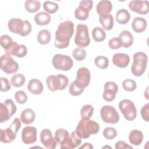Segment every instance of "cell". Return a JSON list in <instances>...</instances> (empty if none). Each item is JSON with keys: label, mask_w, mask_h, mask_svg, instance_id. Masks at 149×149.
<instances>
[{"label": "cell", "mask_w": 149, "mask_h": 149, "mask_svg": "<svg viewBox=\"0 0 149 149\" xmlns=\"http://www.w3.org/2000/svg\"><path fill=\"white\" fill-rule=\"evenodd\" d=\"M73 33L74 24L72 21L66 20L59 23L55 31V46L59 49L67 48Z\"/></svg>", "instance_id": "6da1fadb"}, {"label": "cell", "mask_w": 149, "mask_h": 149, "mask_svg": "<svg viewBox=\"0 0 149 149\" xmlns=\"http://www.w3.org/2000/svg\"><path fill=\"white\" fill-rule=\"evenodd\" d=\"M100 130V125L93 120L81 119L78 123L75 132L81 139H88L91 134H97Z\"/></svg>", "instance_id": "7a4b0ae2"}, {"label": "cell", "mask_w": 149, "mask_h": 149, "mask_svg": "<svg viewBox=\"0 0 149 149\" xmlns=\"http://www.w3.org/2000/svg\"><path fill=\"white\" fill-rule=\"evenodd\" d=\"M133 62L131 66V72L134 76L140 77L146 71L148 62L147 55L143 52H137L133 55Z\"/></svg>", "instance_id": "3957f363"}, {"label": "cell", "mask_w": 149, "mask_h": 149, "mask_svg": "<svg viewBox=\"0 0 149 149\" xmlns=\"http://www.w3.org/2000/svg\"><path fill=\"white\" fill-rule=\"evenodd\" d=\"M21 126V120L18 118H16L7 129H0V141L3 143H11L15 139L17 133Z\"/></svg>", "instance_id": "277c9868"}, {"label": "cell", "mask_w": 149, "mask_h": 149, "mask_svg": "<svg viewBox=\"0 0 149 149\" xmlns=\"http://www.w3.org/2000/svg\"><path fill=\"white\" fill-rule=\"evenodd\" d=\"M46 83L49 91L63 90L69 84V79L66 76L58 74L56 76L50 75L46 79Z\"/></svg>", "instance_id": "5b68a950"}, {"label": "cell", "mask_w": 149, "mask_h": 149, "mask_svg": "<svg viewBox=\"0 0 149 149\" xmlns=\"http://www.w3.org/2000/svg\"><path fill=\"white\" fill-rule=\"evenodd\" d=\"M74 43L79 47H86L90 43V38L88 26L84 24H79L76 27V33L74 37Z\"/></svg>", "instance_id": "8992f818"}, {"label": "cell", "mask_w": 149, "mask_h": 149, "mask_svg": "<svg viewBox=\"0 0 149 149\" xmlns=\"http://www.w3.org/2000/svg\"><path fill=\"white\" fill-rule=\"evenodd\" d=\"M52 63L57 70L68 71L73 67V61L68 55L57 54L52 57Z\"/></svg>", "instance_id": "52a82bcc"}, {"label": "cell", "mask_w": 149, "mask_h": 149, "mask_svg": "<svg viewBox=\"0 0 149 149\" xmlns=\"http://www.w3.org/2000/svg\"><path fill=\"white\" fill-rule=\"evenodd\" d=\"M119 108L126 120L132 121L136 118L137 109L132 101L127 99L122 100L119 103Z\"/></svg>", "instance_id": "ba28073f"}, {"label": "cell", "mask_w": 149, "mask_h": 149, "mask_svg": "<svg viewBox=\"0 0 149 149\" xmlns=\"http://www.w3.org/2000/svg\"><path fill=\"white\" fill-rule=\"evenodd\" d=\"M15 104L11 99H6L0 104V122L3 123L8 120L16 112Z\"/></svg>", "instance_id": "9c48e42d"}, {"label": "cell", "mask_w": 149, "mask_h": 149, "mask_svg": "<svg viewBox=\"0 0 149 149\" xmlns=\"http://www.w3.org/2000/svg\"><path fill=\"white\" fill-rule=\"evenodd\" d=\"M101 119L105 123L115 124L119 120V115L116 109L111 105H104L100 110Z\"/></svg>", "instance_id": "30bf717a"}, {"label": "cell", "mask_w": 149, "mask_h": 149, "mask_svg": "<svg viewBox=\"0 0 149 149\" xmlns=\"http://www.w3.org/2000/svg\"><path fill=\"white\" fill-rule=\"evenodd\" d=\"M0 68L5 73L12 74L18 70L19 66L10 55L5 54L2 55L0 58Z\"/></svg>", "instance_id": "8fae6325"}, {"label": "cell", "mask_w": 149, "mask_h": 149, "mask_svg": "<svg viewBox=\"0 0 149 149\" xmlns=\"http://www.w3.org/2000/svg\"><path fill=\"white\" fill-rule=\"evenodd\" d=\"M93 5V1L83 0L79 2V6L74 10V16L77 20L84 21L89 16V12Z\"/></svg>", "instance_id": "7c38bea8"}, {"label": "cell", "mask_w": 149, "mask_h": 149, "mask_svg": "<svg viewBox=\"0 0 149 149\" xmlns=\"http://www.w3.org/2000/svg\"><path fill=\"white\" fill-rule=\"evenodd\" d=\"M91 79L90 70L85 67H82L77 70L76 80L74 81L76 85L81 88H85L88 86Z\"/></svg>", "instance_id": "4fadbf2b"}, {"label": "cell", "mask_w": 149, "mask_h": 149, "mask_svg": "<svg viewBox=\"0 0 149 149\" xmlns=\"http://www.w3.org/2000/svg\"><path fill=\"white\" fill-rule=\"evenodd\" d=\"M104 91L102 93L104 100L107 102H111L115 98L118 91V85L113 81H109L104 84Z\"/></svg>", "instance_id": "5bb4252c"}, {"label": "cell", "mask_w": 149, "mask_h": 149, "mask_svg": "<svg viewBox=\"0 0 149 149\" xmlns=\"http://www.w3.org/2000/svg\"><path fill=\"white\" fill-rule=\"evenodd\" d=\"M40 141L43 146L48 149H54L56 147L57 141L52 136L51 131L48 129H44L40 133Z\"/></svg>", "instance_id": "9a60e30c"}, {"label": "cell", "mask_w": 149, "mask_h": 149, "mask_svg": "<svg viewBox=\"0 0 149 149\" xmlns=\"http://www.w3.org/2000/svg\"><path fill=\"white\" fill-rule=\"evenodd\" d=\"M129 9L140 15H147L149 12V2L148 1H131L129 3Z\"/></svg>", "instance_id": "2e32d148"}, {"label": "cell", "mask_w": 149, "mask_h": 149, "mask_svg": "<svg viewBox=\"0 0 149 149\" xmlns=\"http://www.w3.org/2000/svg\"><path fill=\"white\" fill-rule=\"evenodd\" d=\"M37 130L35 127L26 126L22 132V140L26 144L34 143L37 140Z\"/></svg>", "instance_id": "e0dca14e"}, {"label": "cell", "mask_w": 149, "mask_h": 149, "mask_svg": "<svg viewBox=\"0 0 149 149\" xmlns=\"http://www.w3.org/2000/svg\"><path fill=\"white\" fill-rule=\"evenodd\" d=\"M81 138L77 134L75 131H73L72 132L70 135L69 136L68 138L64 142V143L60 145V146L62 149H72L78 147L80 144H81Z\"/></svg>", "instance_id": "ac0fdd59"}, {"label": "cell", "mask_w": 149, "mask_h": 149, "mask_svg": "<svg viewBox=\"0 0 149 149\" xmlns=\"http://www.w3.org/2000/svg\"><path fill=\"white\" fill-rule=\"evenodd\" d=\"M24 26V21L19 18L10 19L8 23V27L12 33L19 34H22Z\"/></svg>", "instance_id": "d6986e66"}, {"label": "cell", "mask_w": 149, "mask_h": 149, "mask_svg": "<svg viewBox=\"0 0 149 149\" xmlns=\"http://www.w3.org/2000/svg\"><path fill=\"white\" fill-rule=\"evenodd\" d=\"M112 62L116 66L120 68H125L129 64L130 57L126 54L117 53L113 55L112 57Z\"/></svg>", "instance_id": "ffe728a7"}, {"label": "cell", "mask_w": 149, "mask_h": 149, "mask_svg": "<svg viewBox=\"0 0 149 149\" xmlns=\"http://www.w3.org/2000/svg\"><path fill=\"white\" fill-rule=\"evenodd\" d=\"M112 10V4L108 0L100 1L97 5L96 10L100 16L109 15Z\"/></svg>", "instance_id": "44dd1931"}, {"label": "cell", "mask_w": 149, "mask_h": 149, "mask_svg": "<svg viewBox=\"0 0 149 149\" xmlns=\"http://www.w3.org/2000/svg\"><path fill=\"white\" fill-rule=\"evenodd\" d=\"M27 90L33 94L39 95L44 90V86L40 80L37 79H31L27 86Z\"/></svg>", "instance_id": "7402d4cb"}, {"label": "cell", "mask_w": 149, "mask_h": 149, "mask_svg": "<svg viewBox=\"0 0 149 149\" xmlns=\"http://www.w3.org/2000/svg\"><path fill=\"white\" fill-rule=\"evenodd\" d=\"M147 26V23L146 20L141 17H134L132 23V28L133 30L137 33H140L145 31Z\"/></svg>", "instance_id": "603a6c76"}, {"label": "cell", "mask_w": 149, "mask_h": 149, "mask_svg": "<svg viewBox=\"0 0 149 149\" xmlns=\"http://www.w3.org/2000/svg\"><path fill=\"white\" fill-rule=\"evenodd\" d=\"M144 138L143 133L137 129L132 130L130 132L129 134V142L136 146H138L141 144Z\"/></svg>", "instance_id": "cb8c5ba5"}, {"label": "cell", "mask_w": 149, "mask_h": 149, "mask_svg": "<svg viewBox=\"0 0 149 149\" xmlns=\"http://www.w3.org/2000/svg\"><path fill=\"white\" fill-rule=\"evenodd\" d=\"M118 37L120 40L123 48H129L133 43V36L128 30H123Z\"/></svg>", "instance_id": "d4e9b609"}, {"label": "cell", "mask_w": 149, "mask_h": 149, "mask_svg": "<svg viewBox=\"0 0 149 149\" xmlns=\"http://www.w3.org/2000/svg\"><path fill=\"white\" fill-rule=\"evenodd\" d=\"M36 118V113L33 110L30 108H26L23 110L20 114L21 121L26 125L32 123Z\"/></svg>", "instance_id": "484cf974"}, {"label": "cell", "mask_w": 149, "mask_h": 149, "mask_svg": "<svg viewBox=\"0 0 149 149\" xmlns=\"http://www.w3.org/2000/svg\"><path fill=\"white\" fill-rule=\"evenodd\" d=\"M130 17V14L127 10L125 9H121L116 12L115 19L116 22L119 24H126L129 22Z\"/></svg>", "instance_id": "4316f807"}, {"label": "cell", "mask_w": 149, "mask_h": 149, "mask_svg": "<svg viewBox=\"0 0 149 149\" xmlns=\"http://www.w3.org/2000/svg\"><path fill=\"white\" fill-rule=\"evenodd\" d=\"M34 21L39 26L48 25L51 21V16L47 12H40L35 15Z\"/></svg>", "instance_id": "83f0119b"}, {"label": "cell", "mask_w": 149, "mask_h": 149, "mask_svg": "<svg viewBox=\"0 0 149 149\" xmlns=\"http://www.w3.org/2000/svg\"><path fill=\"white\" fill-rule=\"evenodd\" d=\"M99 22L104 29L106 30H111L113 27V17L111 14L104 16H100Z\"/></svg>", "instance_id": "f1b7e54d"}, {"label": "cell", "mask_w": 149, "mask_h": 149, "mask_svg": "<svg viewBox=\"0 0 149 149\" xmlns=\"http://www.w3.org/2000/svg\"><path fill=\"white\" fill-rule=\"evenodd\" d=\"M24 7L26 11L33 13L39 10L41 7V3L38 1L27 0L25 2Z\"/></svg>", "instance_id": "f546056e"}, {"label": "cell", "mask_w": 149, "mask_h": 149, "mask_svg": "<svg viewBox=\"0 0 149 149\" xmlns=\"http://www.w3.org/2000/svg\"><path fill=\"white\" fill-rule=\"evenodd\" d=\"M37 41L41 45H46L50 42L51 33L47 29H43L39 31L37 36Z\"/></svg>", "instance_id": "4dcf8cb0"}, {"label": "cell", "mask_w": 149, "mask_h": 149, "mask_svg": "<svg viewBox=\"0 0 149 149\" xmlns=\"http://www.w3.org/2000/svg\"><path fill=\"white\" fill-rule=\"evenodd\" d=\"M69 136V132L66 129L60 128L58 129L55 132V139L57 143L60 144V145L64 143V142L67 140Z\"/></svg>", "instance_id": "1f68e13d"}, {"label": "cell", "mask_w": 149, "mask_h": 149, "mask_svg": "<svg viewBox=\"0 0 149 149\" xmlns=\"http://www.w3.org/2000/svg\"><path fill=\"white\" fill-rule=\"evenodd\" d=\"M92 36L95 41L101 42L105 39L106 33L102 28L95 27L92 30Z\"/></svg>", "instance_id": "d6a6232c"}, {"label": "cell", "mask_w": 149, "mask_h": 149, "mask_svg": "<svg viewBox=\"0 0 149 149\" xmlns=\"http://www.w3.org/2000/svg\"><path fill=\"white\" fill-rule=\"evenodd\" d=\"M26 81L25 76L22 73L15 74L11 78V84L15 87H20L24 85Z\"/></svg>", "instance_id": "836d02e7"}, {"label": "cell", "mask_w": 149, "mask_h": 149, "mask_svg": "<svg viewBox=\"0 0 149 149\" xmlns=\"http://www.w3.org/2000/svg\"><path fill=\"white\" fill-rule=\"evenodd\" d=\"M94 108L90 104H86L82 107L80 110V115L81 119H90L94 113Z\"/></svg>", "instance_id": "e575fe53"}, {"label": "cell", "mask_w": 149, "mask_h": 149, "mask_svg": "<svg viewBox=\"0 0 149 149\" xmlns=\"http://www.w3.org/2000/svg\"><path fill=\"white\" fill-rule=\"evenodd\" d=\"M95 66L101 69H105L108 67L109 59L104 56H98L94 59Z\"/></svg>", "instance_id": "d590c367"}, {"label": "cell", "mask_w": 149, "mask_h": 149, "mask_svg": "<svg viewBox=\"0 0 149 149\" xmlns=\"http://www.w3.org/2000/svg\"><path fill=\"white\" fill-rule=\"evenodd\" d=\"M87 54L86 50L81 47L74 48L72 52V56L77 61H81L86 57Z\"/></svg>", "instance_id": "8d00e7d4"}, {"label": "cell", "mask_w": 149, "mask_h": 149, "mask_svg": "<svg viewBox=\"0 0 149 149\" xmlns=\"http://www.w3.org/2000/svg\"><path fill=\"white\" fill-rule=\"evenodd\" d=\"M43 8L45 11L48 13H55L59 9V6L56 3L47 1L43 3Z\"/></svg>", "instance_id": "74e56055"}, {"label": "cell", "mask_w": 149, "mask_h": 149, "mask_svg": "<svg viewBox=\"0 0 149 149\" xmlns=\"http://www.w3.org/2000/svg\"><path fill=\"white\" fill-rule=\"evenodd\" d=\"M122 87L126 91L131 92L136 90L137 84L134 80L130 79H127L122 81Z\"/></svg>", "instance_id": "f35d334b"}, {"label": "cell", "mask_w": 149, "mask_h": 149, "mask_svg": "<svg viewBox=\"0 0 149 149\" xmlns=\"http://www.w3.org/2000/svg\"><path fill=\"white\" fill-rule=\"evenodd\" d=\"M102 134L105 139L108 140H112L116 137L117 131L114 127H107L104 129Z\"/></svg>", "instance_id": "ab89813d"}, {"label": "cell", "mask_w": 149, "mask_h": 149, "mask_svg": "<svg viewBox=\"0 0 149 149\" xmlns=\"http://www.w3.org/2000/svg\"><path fill=\"white\" fill-rule=\"evenodd\" d=\"M84 88L78 87L74 81L70 84L69 87V92L73 96H79L81 95L84 91Z\"/></svg>", "instance_id": "60d3db41"}, {"label": "cell", "mask_w": 149, "mask_h": 149, "mask_svg": "<svg viewBox=\"0 0 149 149\" xmlns=\"http://www.w3.org/2000/svg\"><path fill=\"white\" fill-rule=\"evenodd\" d=\"M15 98L18 104H23L27 101V95L24 91L19 90L15 93Z\"/></svg>", "instance_id": "b9f144b4"}, {"label": "cell", "mask_w": 149, "mask_h": 149, "mask_svg": "<svg viewBox=\"0 0 149 149\" xmlns=\"http://www.w3.org/2000/svg\"><path fill=\"white\" fill-rule=\"evenodd\" d=\"M13 42L12 38L8 35H2L0 39V43L1 47L5 50Z\"/></svg>", "instance_id": "7bdbcfd3"}, {"label": "cell", "mask_w": 149, "mask_h": 149, "mask_svg": "<svg viewBox=\"0 0 149 149\" xmlns=\"http://www.w3.org/2000/svg\"><path fill=\"white\" fill-rule=\"evenodd\" d=\"M19 47L20 45H19L16 42L13 41L12 44L6 49L5 50V51L7 55L16 56L17 54Z\"/></svg>", "instance_id": "ee69618b"}, {"label": "cell", "mask_w": 149, "mask_h": 149, "mask_svg": "<svg viewBox=\"0 0 149 149\" xmlns=\"http://www.w3.org/2000/svg\"><path fill=\"white\" fill-rule=\"evenodd\" d=\"M108 46L112 49H117L122 47L121 41L119 37L111 38L108 41Z\"/></svg>", "instance_id": "f6af8a7d"}, {"label": "cell", "mask_w": 149, "mask_h": 149, "mask_svg": "<svg viewBox=\"0 0 149 149\" xmlns=\"http://www.w3.org/2000/svg\"><path fill=\"white\" fill-rule=\"evenodd\" d=\"M1 87V91L2 92H6L11 88V83L9 82L8 79L4 77H1L0 78Z\"/></svg>", "instance_id": "bcb514c9"}, {"label": "cell", "mask_w": 149, "mask_h": 149, "mask_svg": "<svg viewBox=\"0 0 149 149\" xmlns=\"http://www.w3.org/2000/svg\"><path fill=\"white\" fill-rule=\"evenodd\" d=\"M141 116L143 119L148 122L149 121V104H145L141 109Z\"/></svg>", "instance_id": "7dc6e473"}, {"label": "cell", "mask_w": 149, "mask_h": 149, "mask_svg": "<svg viewBox=\"0 0 149 149\" xmlns=\"http://www.w3.org/2000/svg\"><path fill=\"white\" fill-rule=\"evenodd\" d=\"M24 21V26L23 27V31L20 34V36L22 37H25L29 35L32 30V27L30 22L27 20H25Z\"/></svg>", "instance_id": "c3c4849f"}, {"label": "cell", "mask_w": 149, "mask_h": 149, "mask_svg": "<svg viewBox=\"0 0 149 149\" xmlns=\"http://www.w3.org/2000/svg\"><path fill=\"white\" fill-rule=\"evenodd\" d=\"M27 49L26 45L23 44H20L19 51L15 56L17 58H23L27 55Z\"/></svg>", "instance_id": "681fc988"}, {"label": "cell", "mask_w": 149, "mask_h": 149, "mask_svg": "<svg viewBox=\"0 0 149 149\" xmlns=\"http://www.w3.org/2000/svg\"><path fill=\"white\" fill-rule=\"evenodd\" d=\"M115 147L116 149H133V147L129 146L128 144L125 143L123 141H118L116 143Z\"/></svg>", "instance_id": "f907efd6"}, {"label": "cell", "mask_w": 149, "mask_h": 149, "mask_svg": "<svg viewBox=\"0 0 149 149\" xmlns=\"http://www.w3.org/2000/svg\"><path fill=\"white\" fill-rule=\"evenodd\" d=\"M79 148H87V149H92L93 148V145L90 143H85L83 145L79 147Z\"/></svg>", "instance_id": "816d5d0a"}, {"label": "cell", "mask_w": 149, "mask_h": 149, "mask_svg": "<svg viewBox=\"0 0 149 149\" xmlns=\"http://www.w3.org/2000/svg\"><path fill=\"white\" fill-rule=\"evenodd\" d=\"M148 87H147L146 90L145 91V93H144V96L146 97V98L147 100H148L149 98H148Z\"/></svg>", "instance_id": "f5cc1de1"}]
</instances>
